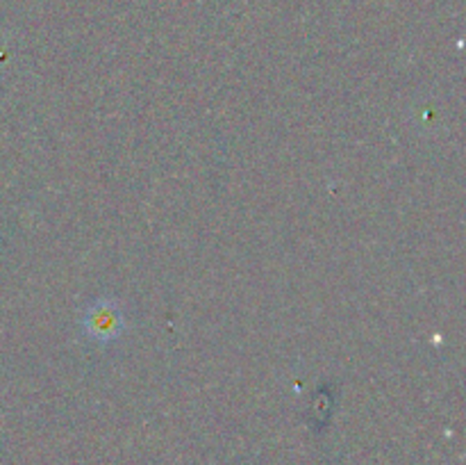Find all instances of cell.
I'll list each match as a JSON object with an SVG mask.
<instances>
[{
  "label": "cell",
  "instance_id": "cell-1",
  "mask_svg": "<svg viewBox=\"0 0 466 465\" xmlns=\"http://www.w3.org/2000/svg\"><path fill=\"white\" fill-rule=\"evenodd\" d=\"M123 326H126L123 310L109 299H98L96 304H91L82 319V328L96 342L116 340L123 333Z\"/></svg>",
  "mask_w": 466,
  "mask_h": 465
}]
</instances>
